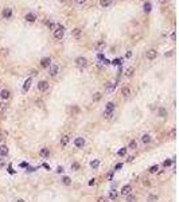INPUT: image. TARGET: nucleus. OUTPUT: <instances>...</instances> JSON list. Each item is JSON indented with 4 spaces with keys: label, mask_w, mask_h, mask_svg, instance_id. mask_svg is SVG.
I'll use <instances>...</instances> for the list:
<instances>
[{
    "label": "nucleus",
    "mask_w": 179,
    "mask_h": 202,
    "mask_svg": "<svg viewBox=\"0 0 179 202\" xmlns=\"http://www.w3.org/2000/svg\"><path fill=\"white\" fill-rule=\"evenodd\" d=\"M15 202H26V201H24V200H22V198H19V200H16Z\"/></svg>",
    "instance_id": "8fccbe9b"
},
{
    "label": "nucleus",
    "mask_w": 179,
    "mask_h": 202,
    "mask_svg": "<svg viewBox=\"0 0 179 202\" xmlns=\"http://www.w3.org/2000/svg\"><path fill=\"white\" fill-rule=\"evenodd\" d=\"M116 197H117V191H116V190H111V191H109V198H111L112 201L116 200Z\"/></svg>",
    "instance_id": "bb28decb"
},
{
    "label": "nucleus",
    "mask_w": 179,
    "mask_h": 202,
    "mask_svg": "<svg viewBox=\"0 0 179 202\" xmlns=\"http://www.w3.org/2000/svg\"><path fill=\"white\" fill-rule=\"evenodd\" d=\"M50 65H51V59L49 57L42 58V61H41V66H42V67H49Z\"/></svg>",
    "instance_id": "f8f14e48"
},
{
    "label": "nucleus",
    "mask_w": 179,
    "mask_h": 202,
    "mask_svg": "<svg viewBox=\"0 0 179 202\" xmlns=\"http://www.w3.org/2000/svg\"><path fill=\"white\" fill-rule=\"evenodd\" d=\"M125 152H127V148H121V150L119 151V156H124Z\"/></svg>",
    "instance_id": "e433bc0d"
},
{
    "label": "nucleus",
    "mask_w": 179,
    "mask_h": 202,
    "mask_svg": "<svg viewBox=\"0 0 179 202\" xmlns=\"http://www.w3.org/2000/svg\"><path fill=\"white\" fill-rule=\"evenodd\" d=\"M158 170H159V166H158V164H154V166H151V167H150V173H151V174L158 173Z\"/></svg>",
    "instance_id": "c756f323"
},
{
    "label": "nucleus",
    "mask_w": 179,
    "mask_h": 202,
    "mask_svg": "<svg viewBox=\"0 0 179 202\" xmlns=\"http://www.w3.org/2000/svg\"><path fill=\"white\" fill-rule=\"evenodd\" d=\"M171 163H172V160H170V159H168V160H164L163 166H164V167H168V166H171Z\"/></svg>",
    "instance_id": "58836bf2"
},
{
    "label": "nucleus",
    "mask_w": 179,
    "mask_h": 202,
    "mask_svg": "<svg viewBox=\"0 0 179 202\" xmlns=\"http://www.w3.org/2000/svg\"><path fill=\"white\" fill-rule=\"evenodd\" d=\"M89 185H90V186H93V185H96V179L93 178V179H90V182H89Z\"/></svg>",
    "instance_id": "37998d69"
},
{
    "label": "nucleus",
    "mask_w": 179,
    "mask_h": 202,
    "mask_svg": "<svg viewBox=\"0 0 179 202\" xmlns=\"http://www.w3.org/2000/svg\"><path fill=\"white\" fill-rule=\"evenodd\" d=\"M145 57L150 59V61H152V59H155L158 57V51L155 49H150V50H147V53H145Z\"/></svg>",
    "instance_id": "7ed1b4c3"
},
{
    "label": "nucleus",
    "mask_w": 179,
    "mask_h": 202,
    "mask_svg": "<svg viewBox=\"0 0 179 202\" xmlns=\"http://www.w3.org/2000/svg\"><path fill=\"white\" fill-rule=\"evenodd\" d=\"M63 34H65V28L62 26H58V28L54 30V38L55 39H62L63 38Z\"/></svg>",
    "instance_id": "f257e3e1"
},
{
    "label": "nucleus",
    "mask_w": 179,
    "mask_h": 202,
    "mask_svg": "<svg viewBox=\"0 0 179 202\" xmlns=\"http://www.w3.org/2000/svg\"><path fill=\"white\" fill-rule=\"evenodd\" d=\"M62 183L66 185V186H70V185H71V179L69 177H63V178H62Z\"/></svg>",
    "instance_id": "393cba45"
},
{
    "label": "nucleus",
    "mask_w": 179,
    "mask_h": 202,
    "mask_svg": "<svg viewBox=\"0 0 179 202\" xmlns=\"http://www.w3.org/2000/svg\"><path fill=\"white\" fill-rule=\"evenodd\" d=\"M1 15H3V18H4V19H9L12 16V9L11 8H4V9H3V12H1Z\"/></svg>",
    "instance_id": "9b49d317"
},
{
    "label": "nucleus",
    "mask_w": 179,
    "mask_h": 202,
    "mask_svg": "<svg viewBox=\"0 0 179 202\" xmlns=\"http://www.w3.org/2000/svg\"><path fill=\"white\" fill-rule=\"evenodd\" d=\"M105 47H107V43H105L104 41H97V42L94 43V49H96L97 51H102Z\"/></svg>",
    "instance_id": "20e7f679"
},
{
    "label": "nucleus",
    "mask_w": 179,
    "mask_h": 202,
    "mask_svg": "<svg viewBox=\"0 0 179 202\" xmlns=\"http://www.w3.org/2000/svg\"><path fill=\"white\" fill-rule=\"evenodd\" d=\"M35 19H36V15L32 14V12H28V14L26 15V20L27 22H35Z\"/></svg>",
    "instance_id": "dca6fc26"
},
{
    "label": "nucleus",
    "mask_w": 179,
    "mask_h": 202,
    "mask_svg": "<svg viewBox=\"0 0 179 202\" xmlns=\"http://www.w3.org/2000/svg\"><path fill=\"white\" fill-rule=\"evenodd\" d=\"M59 71V67H58V66L57 65H50V66H49V74H50L51 75V77H54V75H57V73Z\"/></svg>",
    "instance_id": "39448f33"
},
{
    "label": "nucleus",
    "mask_w": 179,
    "mask_h": 202,
    "mask_svg": "<svg viewBox=\"0 0 179 202\" xmlns=\"http://www.w3.org/2000/svg\"><path fill=\"white\" fill-rule=\"evenodd\" d=\"M105 111H115V104L113 102H108L107 104V109Z\"/></svg>",
    "instance_id": "473e14b6"
},
{
    "label": "nucleus",
    "mask_w": 179,
    "mask_h": 202,
    "mask_svg": "<svg viewBox=\"0 0 179 202\" xmlns=\"http://www.w3.org/2000/svg\"><path fill=\"white\" fill-rule=\"evenodd\" d=\"M135 201H136V197H135V195H132V194L127 195V202H135Z\"/></svg>",
    "instance_id": "2f4dec72"
},
{
    "label": "nucleus",
    "mask_w": 179,
    "mask_h": 202,
    "mask_svg": "<svg viewBox=\"0 0 179 202\" xmlns=\"http://www.w3.org/2000/svg\"><path fill=\"white\" fill-rule=\"evenodd\" d=\"M144 9H145V11H151V4H150V3H145V4H144Z\"/></svg>",
    "instance_id": "4c0bfd02"
},
{
    "label": "nucleus",
    "mask_w": 179,
    "mask_h": 202,
    "mask_svg": "<svg viewBox=\"0 0 179 202\" xmlns=\"http://www.w3.org/2000/svg\"><path fill=\"white\" fill-rule=\"evenodd\" d=\"M75 65H77L78 67H85V66L88 65V59L85 57H77L75 58Z\"/></svg>",
    "instance_id": "f03ea898"
},
{
    "label": "nucleus",
    "mask_w": 179,
    "mask_h": 202,
    "mask_svg": "<svg viewBox=\"0 0 179 202\" xmlns=\"http://www.w3.org/2000/svg\"><path fill=\"white\" fill-rule=\"evenodd\" d=\"M158 200H159V197H158V195H155V194H150L147 197L148 202H158Z\"/></svg>",
    "instance_id": "aec40b11"
},
{
    "label": "nucleus",
    "mask_w": 179,
    "mask_h": 202,
    "mask_svg": "<svg viewBox=\"0 0 179 202\" xmlns=\"http://www.w3.org/2000/svg\"><path fill=\"white\" fill-rule=\"evenodd\" d=\"M158 115L160 116V117H166V116H167V111H166L164 108H158Z\"/></svg>",
    "instance_id": "4be33fe9"
},
{
    "label": "nucleus",
    "mask_w": 179,
    "mask_h": 202,
    "mask_svg": "<svg viewBox=\"0 0 179 202\" xmlns=\"http://www.w3.org/2000/svg\"><path fill=\"white\" fill-rule=\"evenodd\" d=\"M71 170H74V171L79 170V164H78V163H73V164H71Z\"/></svg>",
    "instance_id": "c9c22d12"
},
{
    "label": "nucleus",
    "mask_w": 179,
    "mask_h": 202,
    "mask_svg": "<svg viewBox=\"0 0 179 202\" xmlns=\"http://www.w3.org/2000/svg\"><path fill=\"white\" fill-rule=\"evenodd\" d=\"M5 109H7V102L1 101V102H0V113H4Z\"/></svg>",
    "instance_id": "5701e85b"
},
{
    "label": "nucleus",
    "mask_w": 179,
    "mask_h": 202,
    "mask_svg": "<svg viewBox=\"0 0 179 202\" xmlns=\"http://www.w3.org/2000/svg\"><path fill=\"white\" fill-rule=\"evenodd\" d=\"M111 4H112V0H100V5H101V7H104V8L109 7Z\"/></svg>",
    "instance_id": "f3484780"
},
{
    "label": "nucleus",
    "mask_w": 179,
    "mask_h": 202,
    "mask_svg": "<svg viewBox=\"0 0 179 202\" xmlns=\"http://www.w3.org/2000/svg\"><path fill=\"white\" fill-rule=\"evenodd\" d=\"M158 1H159V3H160V4H166V3H167V1H168V0H158Z\"/></svg>",
    "instance_id": "a18cd8bd"
},
{
    "label": "nucleus",
    "mask_w": 179,
    "mask_h": 202,
    "mask_svg": "<svg viewBox=\"0 0 179 202\" xmlns=\"http://www.w3.org/2000/svg\"><path fill=\"white\" fill-rule=\"evenodd\" d=\"M121 94L124 98H128L129 96H131V88L129 86H122L121 88Z\"/></svg>",
    "instance_id": "6e6552de"
},
{
    "label": "nucleus",
    "mask_w": 179,
    "mask_h": 202,
    "mask_svg": "<svg viewBox=\"0 0 179 202\" xmlns=\"http://www.w3.org/2000/svg\"><path fill=\"white\" fill-rule=\"evenodd\" d=\"M97 202H107V200H105L104 197H98L97 198Z\"/></svg>",
    "instance_id": "a19ab883"
},
{
    "label": "nucleus",
    "mask_w": 179,
    "mask_h": 202,
    "mask_svg": "<svg viewBox=\"0 0 179 202\" xmlns=\"http://www.w3.org/2000/svg\"><path fill=\"white\" fill-rule=\"evenodd\" d=\"M170 55H172V51H168V53H166V57H170Z\"/></svg>",
    "instance_id": "de8ad7c7"
},
{
    "label": "nucleus",
    "mask_w": 179,
    "mask_h": 202,
    "mask_svg": "<svg viewBox=\"0 0 179 202\" xmlns=\"http://www.w3.org/2000/svg\"><path fill=\"white\" fill-rule=\"evenodd\" d=\"M0 96H1L3 100H8L9 98V92L7 90V89H4V90H1V93H0Z\"/></svg>",
    "instance_id": "412c9836"
},
{
    "label": "nucleus",
    "mask_w": 179,
    "mask_h": 202,
    "mask_svg": "<svg viewBox=\"0 0 179 202\" xmlns=\"http://www.w3.org/2000/svg\"><path fill=\"white\" fill-rule=\"evenodd\" d=\"M75 3H77V4H85L86 0H75Z\"/></svg>",
    "instance_id": "79ce46f5"
},
{
    "label": "nucleus",
    "mask_w": 179,
    "mask_h": 202,
    "mask_svg": "<svg viewBox=\"0 0 179 202\" xmlns=\"http://www.w3.org/2000/svg\"><path fill=\"white\" fill-rule=\"evenodd\" d=\"M30 86H31V78H28V79H26V81H24V85H23V90L27 92L28 89H30Z\"/></svg>",
    "instance_id": "a211bd4d"
},
{
    "label": "nucleus",
    "mask_w": 179,
    "mask_h": 202,
    "mask_svg": "<svg viewBox=\"0 0 179 202\" xmlns=\"http://www.w3.org/2000/svg\"><path fill=\"white\" fill-rule=\"evenodd\" d=\"M90 166L93 167V168H97L98 166H100V160H97V159H94V160H92V162H90Z\"/></svg>",
    "instance_id": "7c9ffc66"
},
{
    "label": "nucleus",
    "mask_w": 179,
    "mask_h": 202,
    "mask_svg": "<svg viewBox=\"0 0 179 202\" xmlns=\"http://www.w3.org/2000/svg\"><path fill=\"white\" fill-rule=\"evenodd\" d=\"M131 57H132V53L128 51V53H127V58H131Z\"/></svg>",
    "instance_id": "49530a36"
},
{
    "label": "nucleus",
    "mask_w": 179,
    "mask_h": 202,
    "mask_svg": "<svg viewBox=\"0 0 179 202\" xmlns=\"http://www.w3.org/2000/svg\"><path fill=\"white\" fill-rule=\"evenodd\" d=\"M69 141H70V136L69 135H63L61 137V147H66L69 144Z\"/></svg>",
    "instance_id": "ddd939ff"
},
{
    "label": "nucleus",
    "mask_w": 179,
    "mask_h": 202,
    "mask_svg": "<svg viewBox=\"0 0 179 202\" xmlns=\"http://www.w3.org/2000/svg\"><path fill=\"white\" fill-rule=\"evenodd\" d=\"M141 141H143L144 144L150 143V141H151V136H150V135H143V136H141Z\"/></svg>",
    "instance_id": "b1692460"
},
{
    "label": "nucleus",
    "mask_w": 179,
    "mask_h": 202,
    "mask_svg": "<svg viewBox=\"0 0 179 202\" xmlns=\"http://www.w3.org/2000/svg\"><path fill=\"white\" fill-rule=\"evenodd\" d=\"M113 113H115V111H105V112H104V116H105L107 119H112Z\"/></svg>",
    "instance_id": "c85d7f7f"
},
{
    "label": "nucleus",
    "mask_w": 179,
    "mask_h": 202,
    "mask_svg": "<svg viewBox=\"0 0 179 202\" xmlns=\"http://www.w3.org/2000/svg\"><path fill=\"white\" fill-rule=\"evenodd\" d=\"M171 39H172V41H175V32H172V34H171Z\"/></svg>",
    "instance_id": "09e8293b"
},
{
    "label": "nucleus",
    "mask_w": 179,
    "mask_h": 202,
    "mask_svg": "<svg viewBox=\"0 0 179 202\" xmlns=\"http://www.w3.org/2000/svg\"><path fill=\"white\" fill-rule=\"evenodd\" d=\"M39 154H41V156H43V158H49V156H50V151H49V148H41Z\"/></svg>",
    "instance_id": "2eb2a0df"
},
{
    "label": "nucleus",
    "mask_w": 179,
    "mask_h": 202,
    "mask_svg": "<svg viewBox=\"0 0 179 202\" xmlns=\"http://www.w3.org/2000/svg\"><path fill=\"white\" fill-rule=\"evenodd\" d=\"M150 185H151L150 179H144V181H143V186H145V187H147V186H150Z\"/></svg>",
    "instance_id": "ea45409f"
},
{
    "label": "nucleus",
    "mask_w": 179,
    "mask_h": 202,
    "mask_svg": "<svg viewBox=\"0 0 179 202\" xmlns=\"http://www.w3.org/2000/svg\"><path fill=\"white\" fill-rule=\"evenodd\" d=\"M36 104H38V107H43V102H42L41 100H38V101H36Z\"/></svg>",
    "instance_id": "c03bdc74"
},
{
    "label": "nucleus",
    "mask_w": 179,
    "mask_h": 202,
    "mask_svg": "<svg viewBox=\"0 0 179 202\" xmlns=\"http://www.w3.org/2000/svg\"><path fill=\"white\" fill-rule=\"evenodd\" d=\"M47 89H49V82H47V81H39V84H38V90L46 92Z\"/></svg>",
    "instance_id": "0eeeda50"
},
{
    "label": "nucleus",
    "mask_w": 179,
    "mask_h": 202,
    "mask_svg": "<svg viewBox=\"0 0 179 202\" xmlns=\"http://www.w3.org/2000/svg\"><path fill=\"white\" fill-rule=\"evenodd\" d=\"M131 150H136L137 148V143H136V140H131L129 141V145H128Z\"/></svg>",
    "instance_id": "a878e982"
},
{
    "label": "nucleus",
    "mask_w": 179,
    "mask_h": 202,
    "mask_svg": "<svg viewBox=\"0 0 179 202\" xmlns=\"http://www.w3.org/2000/svg\"><path fill=\"white\" fill-rule=\"evenodd\" d=\"M171 136H172V137L175 136V130H172V131H171Z\"/></svg>",
    "instance_id": "603ef678"
},
{
    "label": "nucleus",
    "mask_w": 179,
    "mask_h": 202,
    "mask_svg": "<svg viewBox=\"0 0 179 202\" xmlns=\"http://www.w3.org/2000/svg\"><path fill=\"white\" fill-rule=\"evenodd\" d=\"M133 73H135V67H133V66H128V67L125 69V75H127V77H132Z\"/></svg>",
    "instance_id": "4468645a"
},
{
    "label": "nucleus",
    "mask_w": 179,
    "mask_h": 202,
    "mask_svg": "<svg viewBox=\"0 0 179 202\" xmlns=\"http://www.w3.org/2000/svg\"><path fill=\"white\" fill-rule=\"evenodd\" d=\"M109 84H111V82H109ZM115 88H116V84H111V85L108 86V92H109V93H111V92H113Z\"/></svg>",
    "instance_id": "f704fd0d"
},
{
    "label": "nucleus",
    "mask_w": 179,
    "mask_h": 202,
    "mask_svg": "<svg viewBox=\"0 0 179 202\" xmlns=\"http://www.w3.org/2000/svg\"><path fill=\"white\" fill-rule=\"evenodd\" d=\"M58 1H61V3H65V1H66V0H58Z\"/></svg>",
    "instance_id": "864d4df0"
},
{
    "label": "nucleus",
    "mask_w": 179,
    "mask_h": 202,
    "mask_svg": "<svg viewBox=\"0 0 179 202\" xmlns=\"http://www.w3.org/2000/svg\"><path fill=\"white\" fill-rule=\"evenodd\" d=\"M81 34H82V30H81V28H74V30H71V36H73V38H75V39H79V38H81Z\"/></svg>",
    "instance_id": "9d476101"
},
{
    "label": "nucleus",
    "mask_w": 179,
    "mask_h": 202,
    "mask_svg": "<svg viewBox=\"0 0 179 202\" xmlns=\"http://www.w3.org/2000/svg\"><path fill=\"white\" fill-rule=\"evenodd\" d=\"M131 191H132V186H131V185H125V186H122V189H121V194L125 195V197H127L128 194H131Z\"/></svg>",
    "instance_id": "1a4fd4ad"
},
{
    "label": "nucleus",
    "mask_w": 179,
    "mask_h": 202,
    "mask_svg": "<svg viewBox=\"0 0 179 202\" xmlns=\"http://www.w3.org/2000/svg\"><path fill=\"white\" fill-rule=\"evenodd\" d=\"M74 144H75V147H77V148H82V147L85 145V139L81 137V136H79V137H75V139H74Z\"/></svg>",
    "instance_id": "423d86ee"
},
{
    "label": "nucleus",
    "mask_w": 179,
    "mask_h": 202,
    "mask_svg": "<svg viewBox=\"0 0 179 202\" xmlns=\"http://www.w3.org/2000/svg\"><path fill=\"white\" fill-rule=\"evenodd\" d=\"M101 97H102V94L100 93V92H97V93H94V96H93V101H98Z\"/></svg>",
    "instance_id": "72a5a7b5"
},
{
    "label": "nucleus",
    "mask_w": 179,
    "mask_h": 202,
    "mask_svg": "<svg viewBox=\"0 0 179 202\" xmlns=\"http://www.w3.org/2000/svg\"><path fill=\"white\" fill-rule=\"evenodd\" d=\"M70 112H71V115H78L79 113V108L75 107V105H73V107L70 108Z\"/></svg>",
    "instance_id": "cd10ccee"
},
{
    "label": "nucleus",
    "mask_w": 179,
    "mask_h": 202,
    "mask_svg": "<svg viewBox=\"0 0 179 202\" xmlns=\"http://www.w3.org/2000/svg\"><path fill=\"white\" fill-rule=\"evenodd\" d=\"M57 171H58V173H62V171H63V168H62V167H58Z\"/></svg>",
    "instance_id": "3c124183"
},
{
    "label": "nucleus",
    "mask_w": 179,
    "mask_h": 202,
    "mask_svg": "<svg viewBox=\"0 0 179 202\" xmlns=\"http://www.w3.org/2000/svg\"><path fill=\"white\" fill-rule=\"evenodd\" d=\"M7 154H8L7 145H0V155H1V156H5Z\"/></svg>",
    "instance_id": "6ab92c4d"
}]
</instances>
